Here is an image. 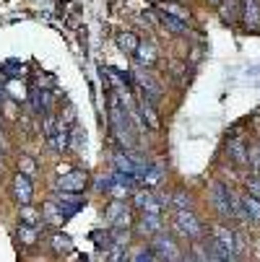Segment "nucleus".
<instances>
[{
    "label": "nucleus",
    "mask_w": 260,
    "mask_h": 262,
    "mask_svg": "<svg viewBox=\"0 0 260 262\" xmlns=\"http://www.w3.org/2000/svg\"><path fill=\"white\" fill-rule=\"evenodd\" d=\"M109 127H112L115 140L123 148L133 151L135 148V127L130 125V117H128V112L123 109V99L117 94H109Z\"/></svg>",
    "instance_id": "nucleus-1"
},
{
    "label": "nucleus",
    "mask_w": 260,
    "mask_h": 262,
    "mask_svg": "<svg viewBox=\"0 0 260 262\" xmlns=\"http://www.w3.org/2000/svg\"><path fill=\"white\" fill-rule=\"evenodd\" d=\"M174 229L177 234L188 236V239H203V223L198 221V215L190 210V208H177L174 213Z\"/></svg>",
    "instance_id": "nucleus-2"
},
{
    "label": "nucleus",
    "mask_w": 260,
    "mask_h": 262,
    "mask_svg": "<svg viewBox=\"0 0 260 262\" xmlns=\"http://www.w3.org/2000/svg\"><path fill=\"white\" fill-rule=\"evenodd\" d=\"M70 127L63 122V120H57V117H45V138H47V143L55 148V151H68L70 148Z\"/></svg>",
    "instance_id": "nucleus-3"
},
{
    "label": "nucleus",
    "mask_w": 260,
    "mask_h": 262,
    "mask_svg": "<svg viewBox=\"0 0 260 262\" xmlns=\"http://www.w3.org/2000/svg\"><path fill=\"white\" fill-rule=\"evenodd\" d=\"M211 205L221 218H234V192L229 190V187L216 182L213 190H211Z\"/></svg>",
    "instance_id": "nucleus-4"
},
{
    "label": "nucleus",
    "mask_w": 260,
    "mask_h": 262,
    "mask_svg": "<svg viewBox=\"0 0 260 262\" xmlns=\"http://www.w3.org/2000/svg\"><path fill=\"white\" fill-rule=\"evenodd\" d=\"M86 190V171L81 169H68L57 179V192H84Z\"/></svg>",
    "instance_id": "nucleus-5"
},
{
    "label": "nucleus",
    "mask_w": 260,
    "mask_h": 262,
    "mask_svg": "<svg viewBox=\"0 0 260 262\" xmlns=\"http://www.w3.org/2000/svg\"><path fill=\"white\" fill-rule=\"evenodd\" d=\"M135 208L143 213H162V200L151 190H138L135 195Z\"/></svg>",
    "instance_id": "nucleus-6"
},
{
    "label": "nucleus",
    "mask_w": 260,
    "mask_h": 262,
    "mask_svg": "<svg viewBox=\"0 0 260 262\" xmlns=\"http://www.w3.org/2000/svg\"><path fill=\"white\" fill-rule=\"evenodd\" d=\"M239 8H242V24L247 29H257L260 26V3L257 0H242Z\"/></svg>",
    "instance_id": "nucleus-7"
},
{
    "label": "nucleus",
    "mask_w": 260,
    "mask_h": 262,
    "mask_svg": "<svg viewBox=\"0 0 260 262\" xmlns=\"http://www.w3.org/2000/svg\"><path fill=\"white\" fill-rule=\"evenodd\" d=\"M13 195H16V200L18 203H29L31 200V195H34V190H31V177H26V174H16V179H13Z\"/></svg>",
    "instance_id": "nucleus-8"
},
{
    "label": "nucleus",
    "mask_w": 260,
    "mask_h": 262,
    "mask_svg": "<svg viewBox=\"0 0 260 262\" xmlns=\"http://www.w3.org/2000/svg\"><path fill=\"white\" fill-rule=\"evenodd\" d=\"M227 154L232 156V161H234V164H239V166H247L250 148H247V143H245L242 138H234V140H229V145H227Z\"/></svg>",
    "instance_id": "nucleus-9"
},
{
    "label": "nucleus",
    "mask_w": 260,
    "mask_h": 262,
    "mask_svg": "<svg viewBox=\"0 0 260 262\" xmlns=\"http://www.w3.org/2000/svg\"><path fill=\"white\" fill-rule=\"evenodd\" d=\"M55 200H57V205L65 210V215L76 213V210L86 203V200L81 198V192H57V198H55Z\"/></svg>",
    "instance_id": "nucleus-10"
},
{
    "label": "nucleus",
    "mask_w": 260,
    "mask_h": 262,
    "mask_svg": "<svg viewBox=\"0 0 260 262\" xmlns=\"http://www.w3.org/2000/svg\"><path fill=\"white\" fill-rule=\"evenodd\" d=\"M154 249H159L162 254H156V257H164V259H179V257H182V254H179V247L174 244L172 236H156Z\"/></svg>",
    "instance_id": "nucleus-11"
},
{
    "label": "nucleus",
    "mask_w": 260,
    "mask_h": 262,
    "mask_svg": "<svg viewBox=\"0 0 260 262\" xmlns=\"http://www.w3.org/2000/svg\"><path fill=\"white\" fill-rule=\"evenodd\" d=\"M138 106H141V115H143L146 125L151 127V130H159V115L154 112V106H151V99H148L143 91H141V96H138Z\"/></svg>",
    "instance_id": "nucleus-12"
},
{
    "label": "nucleus",
    "mask_w": 260,
    "mask_h": 262,
    "mask_svg": "<svg viewBox=\"0 0 260 262\" xmlns=\"http://www.w3.org/2000/svg\"><path fill=\"white\" fill-rule=\"evenodd\" d=\"M159 21L172 31V34H188V18H177V16H172V13H167V11H159Z\"/></svg>",
    "instance_id": "nucleus-13"
},
{
    "label": "nucleus",
    "mask_w": 260,
    "mask_h": 262,
    "mask_svg": "<svg viewBox=\"0 0 260 262\" xmlns=\"http://www.w3.org/2000/svg\"><path fill=\"white\" fill-rule=\"evenodd\" d=\"M242 208H245V215H247V221H255V223H260V198H255V195H242Z\"/></svg>",
    "instance_id": "nucleus-14"
},
{
    "label": "nucleus",
    "mask_w": 260,
    "mask_h": 262,
    "mask_svg": "<svg viewBox=\"0 0 260 262\" xmlns=\"http://www.w3.org/2000/svg\"><path fill=\"white\" fill-rule=\"evenodd\" d=\"M162 229L159 213H143V221L138 223V234H156Z\"/></svg>",
    "instance_id": "nucleus-15"
},
{
    "label": "nucleus",
    "mask_w": 260,
    "mask_h": 262,
    "mask_svg": "<svg viewBox=\"0 0 260 262\" xmlns=\"http://www.w3.org/2000/svg\"><path fill=\"white\" fill-rule=\"evenodd\" d=\"M135 78H138V83H141V91H143L148 99H159V96H162V89H159V83H156L151 76H143V73H135Z\"/></svg>",
    "instance_id": "nucleus-16"
},
{
    "label": "nucleus",
    "mask_w": 260,
    "mask_h": 262,
    "mask_svg": "<svg viewBox=\"0 0 260 262\" xmlns=\"http://www.w3.org/2000/svg\"><path fill=\"white\" fill-rule=\"evenodd\" d=\"M213 239H216V242H221V244H224L232 254L237 252V242H234V231H232V229L216 226V229H213ZM234 257H237V254H234Z\"/></svg>",
    "instance_id": "nucleus-17"
},
{
    "label": "nucleus",
    "mask_w": 260,
    "mask_h": 262,
    "mask_svg": "<svg viewBox=\"0 0 260 262\" xmlns=\"http://www.w3.org/2000/svg\"><path fill=\"white\" fill-rule=\"evenodd\" d=\"M107 218L112 226H128V213L123 210V203H112L107 210Z\"/></svg>",
    "instance_id": "nucleus-18"
},
{
    "label": "nucleus",
    "mask_w": 260,
    "mask_h": 262,
    "mask_svg": "<svg viewBox=\"0 0 260 262\" xmlns=\"http://www.w3.org/2000/svg\"><path fill=\"white\" fill-rule=\"evenodd\" d=\"M42 218H47L50 223H63L65 213H63V208H60L57 200H55V203H47V208L42 210Z\"/></svg>",
    "instance_id": "nucleus-19"
},
{
    "label": "nucleus",
    "mask_w": 260,
    "mask_h": 262,
    "mask_svg": "<svg viewBox=\"0 0 260 262\" xmlns=\"http://www.w3.org/2000/svg\"><path fill=\"white\" fill-rule=\"evenodd\" d=\"M117 45H120V50L135 55V50H138V36L130 34V31H128V34H120V36H117Z\"/></svg>",
    "instance_id": "nucleus-20"
},
{
    "label": "nucleus",
    "mask_w": 260,
    "mask_h": 262,
    "mask_svg": "<svg viewBox=\"0 0 260 262\" xmlns=\"http://www.w3.org/2000/svg\"><path fill=\"white\" fill-rule=\"evenodd\" d=\"M221 18H224L227 24H234L239 18V3L237 0H227V6L221 8Z\"/></svg>",
    "instance_id": "nucleus-21"
},
{
    "label": "nucleus",
    "mask_w": 260,
    "mask_h": 262,
    "mask_svg": "<svg viewBox=\"0 0 260 262\" xmlns=\"http://www.w3.org/2000/svg\"><path fill=\"white\" fill-rule=\"evenodd\" d=\"M135 55H138V57H143L146 62H154V60H156V50H154V45H151V42H138Z\"/></svg>",
    "instance_id": "nucleus-22"
},
{
    "label": "nucleus",
    "mask_w": 260,
    "mask_h": 262,
    "mask_svg": "<svg viewBox=\"0 0 260 262\" xmlns=\"http://www.w3.org/2000/svg\"><path fill=\"white\" fill-rule=\"evenodd\" d=\"M18 236H21L24 244H34L36 242V229L31 226V223H21V226H18Z\"/></svg>",
    "instance_id": "nucleus-23"
},
{
    "label": "nucleus",
    "mask_w": 260,
    "mask_h": 262,
    "mask_svg": "<svg viewBox=\"0 0 260 262\" xmlns=\"http://www.w3.org/2000/svg\"><path fill=\"white\" fill-rule=\"evenodd\" d=\"M52 247H55L57 252H63V249L70 252V249H73V242H70L68 236H63V234H55V236H52Z\"/></svg>",
    "instance_id": "nucleus-24"
},
{
    "label": "nucleus",
    "mask_w": 260,
    "mask_h": 262,
    "mask_svg": "<svg viewBox=\"0 0 260 262\" xmlns=\"http://www.w3.org/2000/svg\"><path fill=\"white\" fill-rule=\"evenodd\" d=\"M172 205H174V210H177V208H190V195L182 192V190H177L174 198H172Z\"/></svg>",
    "instance_id": "nucleus-25"
},
{
    "label": "nucleus",
    "mask_w": 260,
    "mask_h": 262,
    "mask_svg": "<svg viewBox=\"0 0 260 262\" xmlns=\"http://www.w3.org/2000/svg\"><path fill=\"white\" fill-rule=\"evenodd\" d=\"M247 192L255 195V198H260V174L252 171V177H247Z\"/></svg>",
    "instance_id": "nucleus-26"
},
{
    "label": "nucleus",
    "mask_w": 260,
    "mask_h": 262,
    "mask_svg": "<svg viewBox=\"0 0 260 262\" xmlns=\"http://www.w3.org/2000/svg\"><path fill=\"white\" fill-rule=\"evenodd\" d=\"M18 169H21V174L31 177V174H34V161H31L29 156H21V161H18Z\"/></svg>",
    "instance_id": "nucleus-27"
},
{
    "label": "nucleus",
    "mask_w": 260,
    "mask_h": 262,
    "mask_svg": "<svg viewBox=\"0 0 260 262\" xmlns=\"http://www.w3.org/2000/svg\"><path fill=\"white\" fill-rule=\"evenodd\" d=\"M21 215H24V221H26V223H31V226H34L36 221H39V215H36L31 208H24V210H21Z\"/></svg>",
    "instance_id": "nucleus-28"
},
{
    "label": "nucleus",
    "mask_w": 260,
    "mask_h": 262,
    "mask_svg": "<svg viewBox=\"0 0 260 262\" xmlns=\"http://www.w3.org/2000/svg\"><path fill=\"white\" fill-rule=\"evenodd\" d=\"M133 259H138V262H143V259H156V254H151V249H141Z\"/></svg>",
    "instance_id": "nucleus-29"
}]
</instances>
